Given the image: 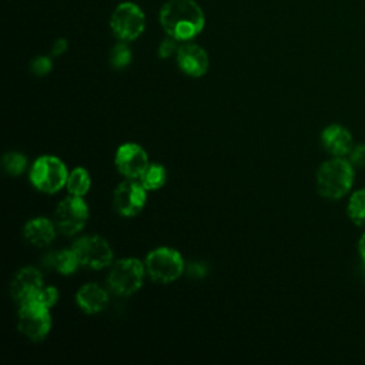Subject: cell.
Here are the masks:
<instances>
[{
    "mask_svg": "<svg viewBox=\"0 0 365 365\" xmlns=\"http://www.w3.org/2000/svg\"><path fill=\"white\" fill-rule=\"evenodd\" d=\"M160 24L170 37L188 41L201 33L205 17L194 0H168L160 10Z\"/></svg>",
    "mask_w": 365,
    "mask_h": 365,
    "instance_id": "obj_1",
    "label": "cell"
},
{
    "mask_svg": "<svg viewBox=\"0 0 365 365\" xmlns=\"http://www.w3.org/2000/svg\"><path fill=\"white\" fill-rule=\"evenodd\" d=\"M354 181L352 164L346 160L336 157L321 164L317 171V190L329 200L344 197Z\"/></svg>",
    "mask_w": 365,
    "mask_h": 365,
    "instance_id": "obj_2",
    "label": "cell"
},
{
    "mask_svg": "<svg viewBox=\"0 0 365 365\" xmlns=\"http://www.w3.org/2000/svg\"><path fill=\"white\" fill-rule=\"evenodd\" d=\"M145 265L137 258H123L111 267L107 284L110 289L121 297H128L137 292L144 281Z\"/></svg>",
    "mask_w": 365,
    "mask_h": 365,
    "instance_id": "obj_3",
    "label": "cell"
},
{
    "mask_svg": "<svg viewBox=\"0 0 365 365\" xmlns=\"http://www.w3.org/2000/svg\"><path fill=\"white\" fill-rule=\"evenodd\" d=\"M144 265L150 278L158 284L173 282L184 272L181 254L170 247H160L148 252Z\"/></svg>",
    "mask_w": 365,
    "mask_h": 365,
    "instance_id": "obj_4",
    "label": "cell"
},
{
    "mask_svg": "<svg viewBox=\"0 0 365 365\" xmlns=\"http://www.w3.org/2000/svg\"><path fill=\"white\" fill-rule=\"evenodd\" d=\"M68 171L64 163L54 155L38 157L30 170L31 184L41 192L54 194L66 187Z\"/></svg>",
    "mask_w": 365,
    "mask_h": 365,
    "instance_id": "obj_5",
    "label": "cell"
},
{
    "mask_svg": "<svg viewBox=\"0 0 365 365\" xmlns=\"http://www.w3.org/2000/svg\"><path fill=\"white\" fill-rule=\"evenodd\" d=\"M17 328L31 341L44 339L51 328L50 308L34 299L20 304L17 312Z\"/></svg>",
    "mask_w": 365,
    "mask_h": 365,
    "instance_id": "obj_6",
    "label": "cell"
},
{
    "mask_svg": "<svg viewBox=\"0 0 365 365\" xmlns=\"http://www.w3.org/2000/svg\"><path fill=\"white\" fill-rule=\"evenodd\" d=\"M110 27L121 41H131L141 36L145 29V17L143 10L130 1L115 7L110 19Z\"/></svg>",
    "mask_w": 365,
    "mask_h": 365,
    "instance_id": "obj_7",
    "label": "cell"
},
{
    "mask_svg": "<svg viewBox=\"0 0 365 365\" xmlns=\"http://www.w3.org/2000/svg\"><path fill=\"white\" fill-rule=\"evenodd\" d=\"M71 248L76 252L80 265L91 269L106 268L113 261V250L110 244L96 234L77 238Z\"/></svg>",
    "mask_w": 365,
    "mask_h": 365,
    "instance_id": "obj_8",
    "label": "cell"
},
{
    "mask_svg": "<svg viewBox=\"0 0 365 365\" xmlns=\"http://www.w3.org/2000/svg\"><path fill=\"white\" fill-rule=\"evenodd\" d=\"M88 220V207L83 197L70 195L61 200L54 211V222L64 235L80 232Z\"/></svg>",
    "mask_w": 365,
    "mask_h": 365,
    "instance_id": "obj_9",
    "label": "cell"
},
{
    "mask_svg": "<svg viewBox=\"0 0 365 365\" xmlns=\"http://www.w3.org/2000/svg\"><path fill=\"white\" fill-rule=\"evenodd\" d=\"M147 201V190L141 182L127 180L120 182L113 194L114 210L123 217H135L141 212Z\"/></svg>",
    "mask_w": 365,
    "mask_h": 365,
    "instance_id": "obj_10",
    "label": "cell"
},
{
    "mask_svg": "<svg viewBox=\"0 0 365 365\" xmlns=\"http://www.w3.org/2000/svg\"><path fill=\"white\" fill-rule=\"evenodd\" d=\"M114 164L118 173L128 180H140L150 165L148 154L135 143L121 144L115 151Z\"/></svg>",
    "mask_w": 365,
    "mask_h": 365,
    "instance_id": "obj_11",
    "label": "cell"
},
{
    "mask_svg": "<svg viewBox=\"0 0 365 365\" xmlns=\"http://www.w3.org/2000/svg\"><path fill=\"white\" fill-rule=\"evenodd\" d=\"M43 287L41 272L34 267H24L16 272L10 284V295L19 302L24 304L36 297Z\"/></svg>",
    "mask_w": 365,
    "mask_h": 365,
    "instance_id": "obj_12",
    "label": "cell"
},
{
    "mask_svg": "<svg viewBox=\"0 0 365 365\" xmlns=\"http://www.w3.org/2000/svg\"><path fill=\"white\" fill-rule=\"evenodd\" d=\"M177 64L190 77H201L208 71L210 60L207 51L194 43H184L177 50Z\"/></svg>",
    "mask_w": 365,
    "mask_h": 365,
    "instance_id": "obj_13",
    "label": "cell"
},
{
    "mask_svg": "<svg viewBox=\"0 0 365 365\" xmlns=\"http://www.w3.org/2000/svg\"><path fill=\"white\" fill-rule=\"evenodd\" d=\"M76 302L86 314H98L108 304V294L97 284H86L76 294Z\"/></svg>",
    "mask_w": 365,
    "mask_h": 365,
    "instance_id": "obj_14",
    "label": "cell"
},
{
    "mask_svg": "<svg viewBox=\"0 0 365 365\" xmlns=\"http://www.w3.org/2000/svg\"><path fill=\"white\" fill-rule=\"evenodd\" d=\"M321 140H322V145L325 147V150L335 157L346 155L352 150L351 133L338 124L328 125L322 131Z\"/></svg>",
    "mask_w": 365,
    "mask_h": 365,
    "instance_id": "obj_15",
    "label": "cell"
},
{
    "mask_svg": "<svg viewBox=\"0 0 365 365\" xmlns=\"http://www.w3.org/2000/svg\"><path fill=\"white\" fill-rule=\"evenodd\" d=\"M23 237L34 247H46L56 237V222L44 217L33 218L23 227Z\"/></svg>",
    "mask_w": 365,
    "mask_h": 365,
    "instance_id": "obj_16",
    "label": "cell"
},
{
    "mask_svg": "<svg viewBox=\"0 0 365 365\" xmlns=\"http://www.w3.org/2000/svg\"><path fill=\"white\" fill-rule=\"evenodd\" d=\"M90 187H91V178L86 168L76 167L74 170L70 171L66 182V188L71 195L83 197L88 192Z\"/></svg>",
    "mask_w": 365,
    "mask_h": 365,
    "instance_id": "obj_17",
    "label": "cell"
},
{
    "mask_svg": "<svg viewBox=\"0 0 365 365\" xmlns=\"http://www.w3.org/2000/svg\"><path fill=\"white\" fill-rule=\"evenodd\" d=\"M167 181V173L165 168L161 164H150L144 174L140 178V182L147 191H154L161 188Z\"/></svg>",
    "mask_w": 365,
    "mask_h": 365,
    "instance_id": "obj_18",
    "label": "cell"
},
{
    "mask_svg": "<svg viewBox=\"0 0 365 365\" xmlns=\"http://www.w3.org/2000/svg\"><path fill=\"white\" fill-rule=\"evenodd\" d=\"M27 165V158L19 151H9L1 157V167L6 174L11 177L20 175Z\"/></svg>",
    "mask_w": 365,
    "mask_h": 365,
    "instance_id": "obj_19",
    "label": "cell"
},
{
    "mask_svg": "<svg viewBox=\"0 0 365 365\" xmlns=\"http://www.w3.org/2000/svg\"><path fill=\"white\" fill-rule=\"evenodd\" d=\"M78 267H80V261L76 252L73 251V248L57 252L54 269H57L61 275H71L73 272H76Z\"/></svg>",
    "mask_w": 365,
    "mask_h": 365,
    "instance_id": "obj_20",
    "label": "cell"
},
{
    "mask_svg": "<svg viewBox=\"0 0 365 365\" xmlns=\"http://www.w3.org/2000/svg\"><path fill=\"white\" fill-rule=\"evenodd\" d=\"M348 214L355 224L365 227V188L352 194L348 202Z\"/></svg>",
    "mask_w": 365,
    "mask_h": 365,
    "instance_id": "obj_21",
    "label": "cell"
},
{
    "mask_svg": "<svg viewBox=\"0 0 365 365\" xmlns=\"http://www.w3.org/2000/svg\"><path fill=\"white\" fill-rule=\"evenodd\" d=\"M131 61V50L125 43H117L110 53V64L115 68H124Z\"/></svg>",
    "mask_w": 365,
    "mask_h": 365,
    "instance_id": "obj_22",
    "label": "cell"
},
{
    "mask_svg": "<svg viewBox=\"0 0 365 365\" xmlns=\"http://www.w3.org/2000/svg\"><path fill=\"white\" fill-rule=\"evenodd\" d=\"M33 299L46 305L47 308H51L58 301V291L54 287H41Z\"/></svg>",
    "mask_w": 365,
    "mask_h": 365,
    "instance_id": "obj_23",
    "label": "cell"
},
{
    "mask_svg": "<svg viewBox=\"0 0 365 365\" xmlns=\"http://www.w3.org/2000/svg\"><path fill=\"white\" fill-rule=\"evenodd\" d=\"M53 63L48 57L46 56H37L31 63H30V70L36 76H46L51 71Z\"/></svg>",
    "mask_w": 365,
    "mask_h": 365,
    "instance_id": "obj_24",
    "label": "cell"
},
{
    "mask_svg": "<svg viewBox=\"0 0 365 365\" xmlns=\"http://www.w3.org/2000/svg\"><path fill=\"white\" fill-rule=\"evenodd\" d=\"M177 50H178L177 40L168 36V38H165V40H163L160 43V46H158V56L161 58H168L173 53H177Z\"/></svg>",
    "mask_w": 365,
    "mask_h": 365,
    "instance_id": "obj_25",
    "label": "cell"
},
{
    "mask_svg": "<svg viewBox=\"0 0 365 365\" xmlns=\"http://www.w3.org/2000/svg\"><path fill=\"white\" fill-rule=\"evenodd\" d=\"M351 164L359 167L365 165V144L356 145L354 150H351Z\"/></svg>",
    "mask_w": 365,
    "mask_h": 365,
    "instance_id": "obj_26",
    "label": "cell"
},
{
    "mask_svg": "<svg viewBox=\"0 0 365 365\" xmlns=\"http://www.w3.org/2000/svg\"><path fill=\"white\" fill-rule=\"evenodd\" d=\"M187 272L190 277H195V278H201L204 275H207V267L202 262H192L188 265Z\"/></svg>",
    "mask_w": 365,
    "mask_h": 365,
    "instance_id": "obj_27",
    "label": "cell"
},
{
    "mask_svg": "<svg viewBox=\"0 0 365 365\" xmlns=\"http://www.w3.org/2000/svg\"><path fill=\"white\" fill-rule=\"evenodd\" d=\"M67 41L64 40V38H58V40H56L54 41V44H53V48H51V54L53 56H60V54H63L66 50H67Z\"/></svg>",
    "mask_w": 365,
    "mask_h": 365,
    "instance_id": "obj_28",
    "label": "cell"
},
{
    "mask_svg": "<svg viewBox=\"0 0 365 365\" xmlns=\"http://www.w3.org/2000/svg\"><path fill=\"white\" fill-rule=\"evenodd\" d=\"M358 250H359V254L362 257V259L365 261V234L361 237L359 240V244H358Z\"/></svg>",
    "mask_w": 365,
    "mask_h": 365,
    "instance_id": "obj_29",
    "label": "cell"
}]
</instances>
